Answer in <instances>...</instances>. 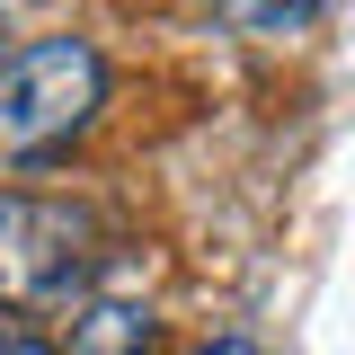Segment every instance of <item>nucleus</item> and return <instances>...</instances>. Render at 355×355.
I'll return each mask as SVG.
<instances>
[{
	"mask_svg": "<svg viewBox=\"0 0 355 355\" xmlns=\"http://www.w3.org/2000/svg\"><path fill=\"white\" fill-rule=\"evenodd\" d=\"M71 355H151V311H142V293H125V284L89 293L80 329H71Z\"/></svg>",
	"mask_w": 355,
	"mask_h": 355,
	"instance_id": "3",
	"label": "nucleus"
},
{
	"mask_svg": "<svg viewBox=\"0 0 355 355\" xmlns=\"http://www.w3.org/2000/svg\"><path fill=\"white\" fill-rule=\"evenodd\" d=\"M196 355H258V347H249V338H205Z\"/></svg>",
	"mask_w": 355,
	"mask_h": 355,
	"instance_id": "5",
	"label": "nucleus"
},
{
	"mask_svg": "<svg viewBox=\"0 0 355 355\" xmlns=\"http://www.w3.org/2000/svg\"><path fill=\"white\" fill-rule=\"evenodd\" d=\"M9 9H18V0H0V27H9Z\"/></svg>",
	"mask_w": 355,
	"mask_h": 355,
	"instance_id": "6",
	"label": "nucleus"
},
{
	"mask_svg": "<svg viewBox=\"0 0 355 355\" xmlns=\"http://www.w3.org/2000/svg\"><path fill=\"white\" fill-rule=\"evenodd\" d=\"M107 107V62L89 36H27L0 53V160H44Z\"/></svg>",
	"mask_w": 355,
	"mask_h": 355,
	"instance_id": "1",
	"label": "nucleus"
},
{
	"mask_svg": "<svg viewBox=\"0 0 355 355\" xmlns=\"http://www.w3.org/2000/svg\"><path fill=\"white\" fill-rule=\"evenodd\" d=\"M222 9H231V27H240V36H302L329 0H222Z\"/></svg>",
	"mask_w": 355,
	"mask_h": 355,
	"instance_id": "4",
	"label": "nucleus"
},
{
	"mask_svg": "<svg viewBox=\"0 0 355 355\" xmlns=\"http://www.w3.org/2000/svg\"><path fill=\"white\" fill-rule=\"evenodd\" d=\"M89 275V214L62 196L0 187V311H53Z\"/></svg>",
	"mask_w": 355,
	"mask_h": 355,
	"instance_id": "2",
	"label": "nucleus"
}]
</instances>
